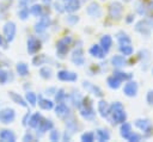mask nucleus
Listing matches in <instances>:
<instances>
[{
	"instance_id": "f257e3e1",
	"label": "nucleus",
	"mask_w": 153,
	"mask_h": 142,
	"mask_svg": "<svg viewBox=\"0 0 153 142\" xmlns=\"http://www.w3.org/2000/svg\"><path fill=\"white\" fill-rule=\"evenodd\" d=\"M109 115H111L112 123H121L122 124L127 119V113L124 111L123 105L120 101H116L110 106V113Z\"/></svg>"
},
{
	"instance_id": "f03ea898",
	"label": "nucleus",
	"mask_w": 153,
	"mask_h": 142,
	"mask_svg": "<svg viewBox=\"0 0 153 142\" xmlns=\"http://www.w3.org/2000/svg\"><path fill=\"white\" fill-rule=\"evenodd\" d=\"M78 109H79V112H80L82 118H85V119H93L96 112H94V109L92 106V101H91L90 98H87V97L82 98V101H81V104H80V106Z\"/></svg>"
},
{
	"instance_id": "7ed1b4c3",
	"label": "nucleus",
	"mask_w": 153,
	"mask_h": 142,
	"mask_svg": "<svg viewBox=\"0 0 153 142\" xmlns=\"http://www.w3.org/2000/svg\"><path fill=\"white\" fill-rule=\"evenodd\" d=\"M2 31H4V36L6 38L7 42H12L16 37V32H17V27H16V23L14 21H6L4 24V27H2Z\"/></svg>"
},
{
	"instance_id": "20e7f679",
	"label": "nucleus",
	"mask_w": 153,
	"mask_h": 142,
	"mask_svg": "<svg viewBox=\"0 0 153 142\" xmlns=\"http://www.w3.org/2000/svg\"><path fill=\"white\" fill-rule=\"evenodd\" d=\"M16 118V111L11 107H5L0 110V123L2 124H10Z\"/></svg>"
},
{
	"instance_id": "39448f33",
	"label": "nucleus",
	"mask_w": 153,
	"mask_h": 142,
	"mask_svg": "<svg viewBox=\"0 0 153 142\" xmlns=\"http://www.w3.org/2000/svg\"><path fill=\"white\" fill-rule=\"evenodd\" d=\"M123 11V6L118 1H114L109 6V16L111 19H120Z\"/></svg>"
},
{
	"instance_id": "423d86ee",
	"label": "nucleus",
	"mask_w": 153,
	"mask_h": 142,
	"mask_svg": "<svg viewBox=\"0 0 153 142\" xmlns=\"http://www.w3.org/2000/svg\"><path fill=\"white\" fill-rule=\"evenodd\" d=\"M135 30L137 32H140L141 35L148 36L151 33V31H152V24H151V21H148L146 19H142V20H140V21L136 23Z\"/></svg>"
},
{
	"instance_id": "0eeeda50",
	"label": "nucleus",
	"mask_w": 153,
	"mask_h": 142,
	"mask_svg": "<svg viewBox=\"0 0 153 142\" xmlns=\"http://www.w3.org/2000/svg\"><path fill=\"white\" fill-rule=\"evenodd\" d=\"M72 38L71 37H63L62 39H60L56 44V50H57V54L62 57L65 56L67 53H68V45L71 43Z\"/></svg>"
},
{
	"instance_id": "6e6552de",
	"label": "nucleus",
	"mask_w": 153,
	"mask_h": 142,
	"mask_svg": "<svg viewBox=\"0 0 153 142\" xmlns=\"http://www.w3.org/2000/svg\"><path fill=\"white\" fill-rule=\"evenodd\" d=\"M41 42L35 37V36H30L27 38V53L30 55H35L36 53H38V50L41 49Z\"/></svg>"
},
{
	"instance_id": "1a4fd4ad",
	"label": "nucleus",
	"mask_w": 153,
	"mask_h": 142,
	"mask_svg": "<svg viewBox=\"0 0 153 142\" xmlns=\"http://www.w3.org/2000/svg\"><path fill=\"white\" fill-rule=\"evenodd\" d=\"M49 24H50V18L48 16H42L39 18V20L35 24V27L33 29H35V31L37 33H42V32H44L48 29Z\"/></svg>"
},
{
	"instance_id": "9d476101",
	"label": "nucleus",
	"mask_w": 153,
	"mask_h": 142,
	"mask_svg": "<svg viewBox=\"0 0 153 142\" xmlns=\"http://www.w3.org/2000/svg\"><path fill=\"white\" fill-rule=\"evenodd\" d=\"M137 84L135 81H129L123 87V93L127 97H135L137 94Z\"/></svg>"
},
{
	"instance_id": "9b49d317",
	"label": "nucleus",
	"mask_w": 153,
	"mask_h": 142,
	"mask_svg": "<svg viewBox=\"0 0 153 142\" xmlns=\"http://www.w3.org/2000/svg\"><path fill=\"white\" fill-rule=\"evenodd\" d=\"M86 12H87V14H88L90 17H92V18H99V17L102 16V8H100V6H99L97 2H91V4L87 6Z\"/></svg>"
},
{
	"instance_id": "f8f14e48",
	"label": "nucleus",
	"mask_w": 153,
	"mask_h": 142,
	"mask_svg": "<svg viewBox=\"0 0 153 142\" xmlns=\"http://www.w3.org/2000/svg\"><path fill=\"white\" fill-rule=\"evenodd\" d=\"M57 78L61 81H76L78 75L74 72H69V70H59L57 72Z\"/></svg>"
},
{
	"instance_id": "ddd939ff",
	"label": "nucleus",
	"mask_w": 153,
	"mask_h": 142,
	"mask_svg": "<svg viewBox=\"0 0 153 142\" xmlns=\"http://www.w3.org/2000/svg\"><path fill=\"white\" fill-rule=\"evenodd\" d=\"M135 126L139 128L140 130L145 131V132H148L152 130V123L149 119H146V118H139L135 121Z\"/></svg>"
},
{
	"instance_id": "4468645a",
	"label": "nucleus",
	"mask_w": 153,
	"mask_h": 142,
	"mask_svg": "<svg viewBox=\"0 0 153 142\" xmlns=\"http://www.w3.org/2000/svg\"><path fill=\"white\" fill-rule=\"evenodd\" d=\"M63 7H65V11L73 13L80 8V1L79 0H65Z\"/></svg>"
},
{
	"instance_id": "2eb2a0df",
	"label": "nucleus",
	"mask_w": 153,
	"mask_h": 142,
	"mask_svg": "<svg viewBox=\"0 0 153 142\" xmlns=\"http://www.w3.org/2000/svg\"><path fill=\"white\" fill-rule=\"evenodd\" d=\"M82 87L84 88H86L88 92H91V93H93L96 97H103V92H102V89L98 87V86H94L93 84H91V82H88V81H84L82 82Z\"/></svg>"
},
{
	"instance_id": "dca6fc26",
	"label": "nucleus",
	"mask_w": 153,
	"mask_h": 142,
	"mask_svg": "<svg viewBox=\"0 0 153 142\" xmlns=\"http://www.w3.org/2000/svg\"><path fill=\"white\" fill-rule=\"evenodd\" d=\"M97 109H98L99 115H100L103 118L108 117L109 113H110V105H109L105 100H99V101H98V105H97Z\"/></svg>"
},
{
	"instance_id": "f3484780",
	"label": "nucleus",
	"mask_w": 153,
	"mask_h": 142,
	"mask_svg": "<svg viewBox=\"0 0 153 142\" xmlns=\"http://www.w3.org/2000/svg\"><path fill=\"white\" fill-rule=\"evenodd\" d=\"M0 140L4 142H16V135L12 130L2 129L0 130Z\"/></svg>"
},
{
	"instance_id": "a211bd4d",
	"label": "nucleus",
	"mask_w": 153,
	"mask_h": 142,
	"mask_svg": "<svg viewBox=\"0 0 153 142\" xmlns=\"http://www.w3.org/2000/svg\"><path fill=\"white\" fill-rule=\"evenodd\" d=\"M90 54L93 56V57H97V58H104L105 57V51H104V49L100 47V45H97V44H94V45H92L91 48H90Z\"/></svg>"
},
{
	"instance_id": "6ab92c4d",
	"label": "nucleus",
	"mask_w": 153,
	"mask_h": 142,
	"mask_svg": "<svg viewBox=\"0 0 153 142\" xmlns=\"http://www.w3.org/2000/svg\"><path fill=\"white\" fill-rule=\"evenodd\" d=\"M72 61L75 64H78V66H82L85 63V58L82 56V50L80 48H78V49H75L73 51V54H72Z\"/></svg>"
},
{
	"instance_id": "aec40b11",
	"label": "nucleus",
	"mask_w": 153,
	"mask_h": 142,
	"mask_svg": "<svg viewBox=\"0 0 153 142\" xmlns=\"http://www.w3.org/2000/svg\"><path fill=\"white\" fill-rule=\"evenodd\" d=\"M53 126H54V124H53V122H51L50 119H41L38 126H37V131H39V132H45V131H48V130H51Z\"/></svg>"
},
{
	"instance_id": "412c9836",
	"label": "nucleus",
	"mask_w": 153,
	"mask_h": 142,
	"mask_svg": "<svg viewBox=\"0 0 153 142\" xmlns=\"http://www.w3.org/2000/svg\"><path fill=\"white\" fill-rule=\"evenodd\" d=\"M99 43H100L99 45L104 49V51L108 53V51L110 50L111 45H112V38H111L110 35H104V36L100 38V42H99Z\"/></svg>"
},
{
	"instance_id": "4be33fe9",
	"label": "nucleus",
	"mask_w": 153,
	"mask_h": 142,
	"mask_svg": "<svg viewBox=\"0 0 153 142\" xmlns=\"http://www.w3.org/2000/svg\"><path fill=\"white\" fill-rule=\"evenodd\" d=\"M8 95H10V98H11L16 104H18V105H20V106H23V107H26V106H27V101H25V99H24L22 95H19L18 93L11 91V92H8Z\"/></svg>"
},
{
	"instance_id": "5701e85b",
	"label": "nucleus",
	"mask_w": 153,
	"mask_h": 142,
	"mask_svg": "<svg viewBox=\"0 0 153 142\" xmlns=\"http://www.w3.org/2000/svg\"><path fill=\"white\" fill-rule=\"evenodd\" d=\"M96 137L99 142H105L110 140V134L105 129H97L96 130Z\"/></svg>"
},
{
	"instance_id": "b1692460",
	"label": "nucleus",
	"mask_w": 153,
	"mask_h": 142,
	"mask_svg": "<svg viewBox=\"0 0 153 142\" xmlns=\"http://www.w3.org/2000/svg\"><path fill=\"white\" fill-rule=\"evenodd\" d=\"M55 112H56V115H57L59 117H65V116L68 115L69 109H68V106H67L66 104L59 103V104L56 105V107H55Z\"/></svg>"
},
{
	"instance_id": "393cba45",
	"label": "nucleus",
	"mask_w": 153,
	"mask_h": 142,
	"mask_svg": "<svg viewBox=\"0 0 153 142\" xmlns=\"http://www.w3.org/2000/svg\"><path fill=\"white\" fill-rule=\"evenodd\" d=\"M38 106L42 110H51L54 107V103L49 99H44L42 97H38Z\"/></svg>"
},
{
	"instance_id": "a878e982",
	"label": "nucleus",
	"mask_w": 153,
	"mask_h": 142,
	"mask_svg": "<svg viewBox=\"0 0 153 142\" xmlns=\"http://www.w3.org/2000/svg\"><path fill=\"white\" fill-rule=\"evenodd\" d=\"M41 119H42L41 115H39L38 112H36V113H33V115H31V116H30L29 122H27V125H29L30 128H33V129H35V128H37V126H38V124H39Z\"/></svg>"
},
{
	"instance_id": "bb28decb",
	"label": "nucleus",
	"mask_w": 153,
	"mask_h": 142,
	"mask_svg": "<svg viewBox=\"0 0 153 142\" xmlns=\"http://www.w3.org/2000/svg\"><path fill=\"white\" fill-rule=\"evenodd\" d=\"M117 41H118L120 45H128V44L131 43L130 37H129L126 32H123V31H120V32L117 33Z\"/></svg>"
},
{
	"instance_id": "cd10ccee",
	"label": "nucleus",
	"mask_w": 153,
	"mask_h": 142,
	"mask_svg": "<svg viewBox=\"0 0 153 142\" xmlns=\"http://www.w3.org/2000/svg\"><path fill=\"white\" fill-rule=\"evenodd\" d=\"M111 63H112L115 67H123V66H126L127 60H126V57L122 56V55H115V56L111 57Z\"/></svg>"
},
{
	"instance_id": "c85d7f7f",
	"label": "nucleus",
	"mask_w": 153,
	"mask_h": 142,
	"mask_svg": "<svg viewBox=\"0 0 153 142\" xmlns=\"http://www.w3.org/2000/svg\"><path fill=\"white\" fill-rule=\"evenodd\" d=\"M16 69H17V73L20 76H26L29 74V67L24 62H18L17 66H16Z\"/></svg>"
},
{
	"instance_id": "c756f323",
	"label": "nucleus",
	"mask_w": 153,
	"mask_h": 142,
	"mask_svg": "<svg viewBox=\"0 0 153 142\" xmlns=\"http://www.w3.org/2000/svg\"><path fill=\"white\" fill-rule=\"evenodd\" d=\"M106 82H108V86H109L110 88H112V89H117V88H120L122 81L118 80L115 75H112V76H109V78H108Z\"/></svg>"
},
{
	"instance_id": "7c9ffc66",
	"label": "nucleus",
	"mask_w": 153,
	"mask_h": 142,
	"mask_svg": "<svg viewBox=\"0 0 153 142\" xmlns=\"http://www.w3.org/2000/svg\"><path fill=\"white\" fill-rule=\"evenodd\" d=\"M130 132H131V125L127 122H123L122 125H121V136L127 140L128 136L130 135Z\"/></svg>"
},
{
	"instance_id": "2f4dec72",
	"label": "nucleus",
	"mask_w": 153,
	"mask_h": 142,
	"mask_svg": "<svg viewBox=\"0 0 153 142\" xmlns=\"http://www.w3.org/2000/svg\"><path fill=\"white\" fill-rule=\"evenodd\" d=\"M114 75L121 80V81H126V80H130L131 79V73H123V72H120V70H115L114 72Z\"/></svg>"
},
{
	"instance_id": "473e14b6",
	"label": "nucleus",
	"mask_w": 153,
	"mask_h": 142,
	"mask_svg": "<svg viewBox=\"0 0 153 142\" xmlns=\"http://www.w3.org/2000/svg\"><path fill=\"white\" fill-rule=\"evenodd\" d=\"M25 98H26V101L30 103L31 106H35L36 105V103H37V95L33 92H26Z\"/></svg>"
},
{
	"instance_id": "72a5a7b5",
	"label": "nucleus",
	"mask_w": 153,
	"mask_h": 142,
	"mask_svg": "<svg viewBox=\"0 0 153 142\" xmlns=\"http://www.w3.org/2000/svg\"><path fill=\"white\" fill-rule=\"evenodd\" d=\"M39 74H41V76H42L43 79H50L53 72H51V69H50L49 67H42L41 70H39Z\"/></svg>"
},
{
	"instance_id": "f704fd0d",
	"label": "nucleus",
	"mask_w": 153,
	"mask_h": 142,
	"mask_svg": "<svg viewBox=\"0 0 153 142\" xmlns=\"http://www.w3.org/2000/svg\"><path fill=\"white\" fill-rule=\"evenodd\" d=\"M120 51L124 56H129V55L133 54V47L130 44H128V45H120Z\"/></svg>"
},
{
	"instance_id": "c9c22d12",
	"label": "nucleus",
	"mask_w": 153,
	"mask_h": 142,
	"mask_svg": "<svg viewBox=\"0 0 153 142\" xmlns=\"http://www.w3.org/2000/svg\"><path fill=\"white\" fill-rule=\"evenodd\" d=\"M8 74H10V73H8L7 70L0 68V85H5V84L8 81V78H10Z\"/></svg>"
},
{
	"instance_id": "e433bc0d",
	"label": "nucleus",
	"mask_w": 153,
	"mask_h": 142,
	"mask_svg": "<svg viewBox=\"0 0 153 142\" xmlns=\"http://www.w3.org/2000/svg\"><path fill=\"white\" fill-rule=\"evenodd\" d=\"M30 13L31 14H33V16H36V17H38V16H41L42 14V6L41 5H32L31 7H30Z\"/></svg>"
},
{
	"instance_id": "4c0bfd02",
	"label": "nucleus",
	"mask_w": 153,
	"mask_h": 142,
	"mask_svg": "<svg viewBox=\"0 0 153 142\" xmlns=\"http://www.w3.org/2000/svg\"><path fill=\"white\" fill-rule=\"evenodd\" d=\"M81 141L82 142H93L94 141V134L88 131V132H84L81 135Z\"/></svg>"
},
{
	"instance_id": "58836bf2",
	"label": "nucleus",
	"mask_w": 153,
	"mask_h": 142,
	"mask_svg": "<svg viewBox=\"0 0 153 142\" xmlns=\"http://www.w3.org/2000/svg\"><path fill=\"white\" fill-rule=\"evenodd\" d=\"M65 98H66V93H65L63 88H60V89L56 92V94H55V100H56L57 103H62Z\"/></svg>"
},
{
	"instance_id": "ea45409f",
	"label": "nucleus",
	"mask_w": 153,
	"mask_h": 142,
	"mask_svg": "<svg viewBox=\"0 0 153 142\" xmlns=\"http://www.w3.org/2000/svg\"><path fill=\"white\" fill-rule=\"evenodd\" d=\"M18 16H19V18H20L22 20L27 19V17H29V8H27V7H22V8L19 10V12H18Z\"/></svg>"
},
{
	"instance_id": "a19ab883",
	"label": "nucleus",
	"mask_w": 153,
	"mask_h": 142,
	"mask_svg": "<svg viewBox=\"0 0 153 142\" xmlns=\"http://www.w3.org/2000/svg\"><path fill=\"white\" fill-rule=\"evenodd\" d=\"M47 61V57L44 56V55H38V56H36L33 60H32V63L35 64V66H41L42 63H44Z\"/></svg>"
},
{
	"instance_id": "79ce46f5",
	"label": "nucleus",
	"mask_w": 153,
	"mask_h": 142,
	"mask_svg": "<svg viewBox=\"0 0 153 142\" xmlns=\"http://www.w3.org/2000/svg\"><path fill=\"white\" fill-rule=\"evenodd\" d=\"M127 140H128L129 142H139V141H141V136H140L139 134H136V132H133V131H131Z\"/></svg>"
},
{
	"instance_id": "37998d69",
	"label": "nucleus",
	"mask_w": 153,
	"mask_h": 142,
	"mask_svg": "<svg viewBox=\"0 0 153 142\" xmlns=\"http://www.w3.org/2000/svg\"><path fill=\"white\" fill-rule=\"evenodd\" d=\"M49 138H50V141H53V142L59 141V138H60V132H59L57 130H51L50 134H49Z\"/></svg>"
},
{
	"instance_id": "c03bdc74",
	"label": "nucleus",
	"mask_w": 153,
	"mask_h": 142,
	"mask_svg": "<svg viewBox=\"0 0 153 142\" xmlns=\"http://www.w3.org/2000/svg\"><path fill=\"white\" fill-rule=\"evenodd\" d=\"M147 17L149 18H153V1L149 2L147 6H146V13H145Z\"/></svg>"
},
{
	"instance_id": "a18cd8bd",
	"label": "nucleus",
	"mask_w": 153,
	"mask_h": 142,
	"mask_svg": "<svg viewBox=\"0 0 153 142\" xmlns=\"http://www.w3.org/2000/svg\"><path fill=\"white\" fill-rule=\"evenodd\" d=\"M146 100L149 105H153V89H149L147 92V95H146Z\"/></svg>"
},
{
	"instance_id": "49530a36",
	"label": "nucleus",
	"mask_w": 153,
	"mask_h": 142,
	"mask_svg": "<svg viewBox=\"0 0 153 142\" xmlns=\"http://www.w3.org/2000/svg\"><path fill=\"white\" fill-rule=\"evenodd\" d=\"M67 21L73 25V24H75V23L79 21V18L76 16H69V17H67Z\"/></svg>"
},
{
	"instance_id": "de8ad7c7",
	"label": "nucleus",
	"mask_w": 153,
	"mask_h": 142,
	"mask_svg": "<svg viewBox=\"0 0 153 142\" xmlns=\"http://www.w3.org/2000/svg\"><path fill=\"white\" fill-rule=\"evenodd\" d=\"M32 1H33V0H19L18 5H19V7H27L29 4H31Z\"/></svg>"
},
{
	"instance_id": "09e8293b",
	"label": "nucleus",
	"mask_w": 153,
	"mask_h": 142,
	"mask_svg": "<svg viewBox=\"0 0 153 142\" xmlns=\"http://www.w3.org/2000/svg\"><path fill=\"white\" fill-rule=\"evenodd\" d=\"M0 48H4V49L7 48V41H6V38L2 37L1 35H0Z\"/></svg>"
},
{
	"instance_id": "8fccbe9b",
	"label": "nucleus",
	"mask_w": 153,
	"mask_h": 142,
	"mask_svg": "<svg viewBox=\"0 0 153 142\" xmlns=\"http://www.w3.org/2000/svg\"><path fill=\"white\" fill-rule=\"evenodd\" d=\"M54 7H55V10H56L59 13H61V12L65 11V7H63L61 4H59V2H55V4H54Z\"/></svg>"
},
{
	"instance_id": "3c124183",
	"label": "nucleus",
	"mask_w": 153,
	"mask_h": 142,
	"mask_svg": "<svg viewBox=\"0 0 153 142\" xmlns=\"http://www.w3.org/2000/svg\"><path fill=\"white\" fill-rule=\"evenodd\" d=\"M23 141H25V142H27V141H33V136H32L30 132H26V134L24 135V137H23Z\"/></svg>"
},
{
	"instance_id": "603ef678",
	"label": "nucleus",
	"mask_w": 153,
	"mask_h": 142,
	"mask_svg": "<svg viewBox=\"0 0 153 142\" xmlns=\"http://www.w3.org/2000/svg\"><path fill=\"white\" fill-rule=\"evenodd\" d=\"M29 118H30V113H26V115L24 116V118H23V125H24V126H26V125H27Z\"/></svg>"
},
{
	"instance_id": "864d4df0",
	"label": "nucleus",
	"mask_w": 153,
	"mask_h": 142,
	"mask_svg": "<svg viewBox=\"0 0 153 142\" xmlns=\"http://www.w3.org/2000/svg\"><path fill=\"white\" fill-rule=\"evenodd\" d=\"M133 19H134V16H133V14H129L128 18H127V23H131Z\"/></svg>"
},
{
	"instance_id": "5fc2aeb1",
	"label": "nucleus",
	"mask_w": 153,
	"mask_h": 142,
	"mask_svg": "<svg viewBox=\"0 0 153 142\" xmlns=\"http://www.w3.org/2000/svg\"><path fill=\"white\" fill-rule=\"evenodd\" d=\"M42 1H43V4H45V5L51 4V0H42Z\"/></svg>"
},
{
	"instance_id": "6e6d98bb",
	"label": "nucleus",
	"mask_w": 153,
	"mask_h": 142,
	"mask_svg": "<svg viewBox=\"0 0 153 142\" xmlns=\"http://www.w3.org/2000/svg\"><path fill=\"white\" fill-rule=\"evenodd\" d=\"M123 1H126V2H128V1H130V0H123Z\"/></svg>"
},
{
	"instance_id": "4d7b16f0",
	"label": "nucleus",
	"mask_w": 153,
	"mask_h": 142,
	"mask_svg": "<svg viewBox=\"0 0 153 142\" xmlns=\"http://www.w3.org/2000/svg\"><path fill=\"white\" fill-rule=\"evenodd\" d=\"M84 1H86V0H84Z\"/></svg>"
}]
</instances>
